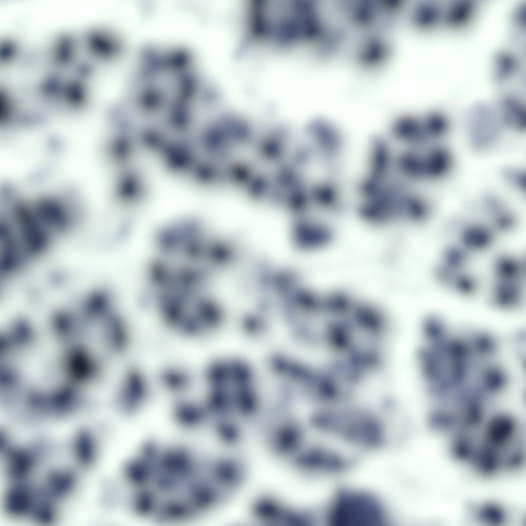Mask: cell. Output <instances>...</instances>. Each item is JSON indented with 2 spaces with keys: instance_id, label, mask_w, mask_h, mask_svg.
Here are the masks:
<instances>
[{
  "instance_id": "7",
  "label": "cell",
  "mask_w": 526,
  "mask_h": 526,
  "mask_svg": "<svg viewBox=\"0 0 526 526\" xmlns=\"http://www.w3.org/2000/svg\"><path fill=\"white\" fill-rule=\"evenodd\" d=\"M314 153L329 176L337 177L346 151V138L342 130L333 122L317 120L310 129Z\"/></svg>"
},
{
  "instance_id": "16",
  "label": "cell",
  "mask_w": 526,
  "mask_h": 526,
  "mask_svg": "<svg viewBox=\"0 0 526 526\" xmlns=\"http://www.w3.org/2000/svg\"><path fill=\"white\" fill-rule=\"evenodd\" d=\"M503 175L511 185L521 191H525V174L522 170L514 167L506 168L504 170Z\"/></svg>"
},
{
  "instance_id": "9",
  "label": "cell",
  "mask_w": 526,
  "mask_h": 526,
  "mask_svg": "<svg viewBox=\"0 0 526 526\" xmlns=\"http://www.w3.org/2000/svg\"><path fill=\"white\" fill-rule=\"evenodd\" d=\"M469 144L473 149L482 152L489 150L497 142L500 127L490 111L485 108H477L469 115L466 124Z\"/></svg>"
},
{
  "instance_id": "3",
  "label": "cell",
  "mask_w": 526,
  "mask_h": 526,
  "mask_svg": "<svg viewBox=\"0 0 526 526\" xmlns=\"http://www.w3.org/2000/svg\"><path fill=\"white\" fill-rule=\"evenodd\" d=\"M319 430L364 448L380 447L385 431L379 418L370 411L350 407H331L314 418Z\"/></svg>"
},
{
  "instance_id": "14",
  "label": "cell",
  "mask_w": 526,
  "mask_h": 526,
  "mask_svg": "<svg viewBox=\"0 0 526 526\" xmlns=\"http://www.w3.org/2000/svg\"><path fill=\"white\" fill-rule=\"evenodd\" d=\"M25 452L15 450L11 453L9 459V468L14 477H22L30 468L31 460L29 455Z\"/></svg>"
},
{
  "instance_id": "2",
  "label": "cell",
  "mask_w": 526,
  "mask_h": 526,
  "mask_svg": "<svg viewBox=\"0 0 526 526\" xmlns=\"http://www.w3.org/2000/svg\"><path fill=\"white\" fill-rule=\"evenodd\" d=\"M254 23L258 33L279 42L313 36L318 20L313 4L299 1H260L254 6Z\"/></svg>"
},
{
  "instance_id": "5",
  "label": "cell",
  "mask_w": 526,
  "mask_h": 526,
  "mask_svg": "<svg viewBox=\"0 0 526 526\" xmlns=\"http://www.w3.org/2000/svg\"><path fill=\"white\" fill-rule=\"evenodd\" d=\"M452 165L451 153L442 146L427 149L404 147L399 151L395 150V168L408 181L441 178L448 173Z\"/></svg>"
},
{
  "instance_id": "15",
  "label": "cell",
  "mask_w": 526,
  "mask_h": 526,
  "mask_svg": "<svg viewBox=\"0 0 526 526\" xmlns=\"http://www.w3.org/2000/svg\"><path fill=\"white\" fill-rule=\"evenodd\" d=\"M75 448L78 457L83 462L87 463L91 460L94 453L93 443L88 434L83 433L79 435Z\"/></svg>"
},
{
  "instance_id": "12",
  "label": "cell",
  "mask_w": 526,
  "mask_h": 526,
  "mask_svg": "<svg viewBox=\"0 0 526 526\" xmlns=\"http://www.w3.org/2000/svg\"><path fill=\"white\" fill-rule=\"evenodd\" d=\"M312 196L316 202L329 212H339L345 206L343 191L338 178L327 177L313 186Z\"/></svg>"
},
{
  "instance_id": "4",
  "label": "cell",
  "mask_w": 526,
  "mask_h": 526,
  "mask_svg": "<svg viewBox=\"0 0 526 526\" xmlns=\"http://www.w3.org/2000/svg\"><path fill=\"white\" fill-rule=\"evenodd\" d=\"M329 526H384L387 514L380 499L363 489L339 491L327 512Z\"/></svg>"
},
{
  "instance_id": "6",
  "label": "cell",
  "mask_w": 526,
  "mask_h": 526,
  "mask_svg": "<svg viewBox=\"0 0 526 526\" xmlns=\"http://www.w3.org/2000/svg\"><path fill=\"white\" fill-rule=\"evenodd\" d=\"M448 129L446 118L439 113L423 118L410 115L398 116L388 126V137L404 147H422L430 140L443 136Z\"/></svg>"
},
{
  "instance_id": "1",
  "label": "cell",
  "mask_w": 526,
  "mask_h": 526,
  "mask_svg": "<svg viewBox=\"0 0 526 526\" xmlns=\"http://www.w3.org/2000/svg\"><path fill=\"white\" fill-rule=\"evenodd\" d=\"M356 213L364 222L385 227L424 219L428 205L397 172L359 197Z\"/></svg>"
},
{
  "instance_id": "10",
  "label": "cell",
  "mask_w": 526,
  "mask_h": 526,
  "mask_svg": "<svg viewBox=\"0 0 526 526\" xmlns=\"http://www.w3.org/2000/svg\"><path fill=\"white\" fill-rule=\"evenodd\" d=\"M301 465L307 469L325 474H335L346 468L348 462L340 453L323 447L313 448L302 457Z\"/></svg>"
},
{
  "instance_id": "17",
  "label": "cell",
  "mask_w": 526,
  "mask_h": 526,
  "mask_svg": "<svg viewBox=\"0 0 526 526\" xmlns=\"http://www.w3.org/2000/svg\"><path fill=\"white\" fill-rule=\"evenodd\" d=\"M364 346H365V345H364ZM368 347H375V346H368Z\"/></svg>"
},
{
  "instance_id": "11",
  "label": "cell",
  "mask_w": 526,
  "mask_h": 526,
  "mask_svg": "<svg viewBox=\"0 0 526 526\" xmlns=\"http://www.w3.org/2000/svg\"><path fill=\"white\" fill-rule=\"evenodd\" d=\"M158 383L174 399L190 395L194 379L190 370L178 364H170L158 373Z\"/></svg>"
},
{
  "instance_id": "13",
  "label": "cell",
  "mask_w": 526,
  "mask_h": 526,
  "mask_svg": "<svg viewBox=\"0 0 526 526\" xmlns=\"http://www.w3.org/2000/svg\"><path fill=\"white\" fill-rule=\"evenodd\" d=\"M26 486H16L10 490L6 499L8 512L15 516L26 514L33 506V497Z\"/></svg>"
},
{
  "instance_id": "8",
  "label": "cell",
  "mask_w": 526,
  "mask_h": 526,
  "mask_svg": "<svg viewBox=\"0 0 526 526\" xmlns=\"http://www.w3.org/2000/svg\"><path fill=\"white\" fill-rule=\"evenodd\" d=\"M151 382L145 370L137 365L128 366L120 384L118 400L120 407L127 413L138 410L149 401Z\"/></svg>"
}]
</instances>
